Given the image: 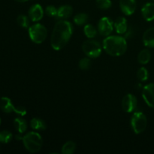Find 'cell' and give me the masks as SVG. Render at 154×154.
I'll use <instances>...</instances> for the list:
<instances>
[{
  "label": "cell",
  "instance_id": "6da1fadb",
  "mask_svg": "<svg viewBox=\"0 0 154 154\" xmlns=\"http://www.w3.org/2000/svg\"><path fill=\"white\" fill-rule=\"evenodd\" d=\"M73 32V26L67 20L58 21L55 24L51 38V45L53 49L60 51L69 42Z\"/></svg>",
  "mask_w": 154,
  "mask_h": 154
},
{
  "label": "cell",
  "instance_id": "7a4b0ae2",
  "mask_svg": "<svg viewBox=\"0 0 154 154\" xmlns=\"http://www.w3.org/2000/svg\"><path fill=\"white\" fill-rule=\"evenodd\" d=\"M103 48L107 54L112 57H120L127 50V42L121 36H108L103 41Z\"/></svg>",
  "mask_w": 154,
  "mask_h": 154
},
{
  "label": "cell",
  "instance_id": "3957f363",
  "mask_svg": "<svg viewBox=\"0 0 154 154\" xmlns=\"http://www.w3.org/2000/svg\"><path fill=\"white\" fill-rule=\"evenodd\" d=\"M25 148L30 153H37L42 147V138L38 132H30L23 137Z\"/></svg>",
  "mask_w": 154,
  "mask_h": 154
},
{
  "label": "cell",
  "instance_id": "277c9868",
  "mask_svg": "<svg viewBox=\"0 0 154 154\" xmlns=\"http://www.w3.org/2000/svg\"><path fill=\"white\" fill-rule=\"evenodd\" d=\"M29 35L32 42L35 44H41L46 39L48 30L42 24L36 23L29 28Z\"/></svg>",
  "mask_w": 154,
  "mask_h": 154
},
{
  "label": "cell",
  "instance_id": "5b68a950",
  "mask_svg": "<svg viewBox=\"0 0 154 154\" xmlns=\"http://www.w3.org/2000/svg\"><path fill=\"white\" fill-rule=\"evenodd\" d=\"M147 126V119L145 114L141 111L134 113L131 118V126L135 134H140L144 132Z\"/></svg>",
  "mask_w": 154,
  "mask_h": 154
},
{
  "label": "cell",
  "instance_id": "8992f818",
  "mask_svg": "<svg viewBox=\"0 0 154 154\" xmlns=\"http://www.w3.org/2000/svg\"><path fill=\"white\" fill-rule=\"evenodd\" d=\"M82 50L87 57L92 59L98 58L102 54L101 45L96 40L85 41L82 45Z\"/></svg>",
  "mask_w": 154,
  "mask_h": 154
},
{
  "label": "cell",
  "instance_id": "52a82bcc",
  "mask_svg": "<svg viewBox=\"0 0 154 154\" xmlns=\"http://www.w3.org/2000/svg\"><path fill=\"white\" fill-rule=\"evenodd\" d=\"M114 23L109 17H102L99 20L98 23V31L99 34L103 36H108L114 30Z\"/></svg>",
  "mask_w": 154,
  "mask_h": 154
},
{
  "label": "cell",
  "instance_id": "ba28073f",
  "mask_svg": "<svg viewBox=\"0 0 154 154\" xmlns=\"http://www.w3.org/2000/svg\"><path fill=\"white\" fill-rule=\"evenodd\" d=\"M137 99L134 95L127 94L123 97L122 100V108L126 113H132L135 111L137 107Z\"/></svg>",
  "mask_w": 154,
  "mask_h": 154
},
{
  "label": "cell",
  "instance_id": "9c48e42d",
  "mask_svg": "<svg viewBox=\"0 0 154 154\" xmlns=\"http://www.w3.org/2000/svg\"><path fill=\"white\" fill-rule=\"evenodd\" d=\"M142 97L146 104L154 109V83L144 86L142 90Z\"/></svg>",
  "mask_w": 154,
  "mask_h": 154
},
{
  "label": "cell",
  "instance_id": "30bf717a",
  "mask_svg": "<svg viewBox=\"0 0 154 154\" xmlns=\"http://www.w3.org/2000/svg\"><path fill=\"white\" fill-rule=\"evenodd\" d=\"M120 7L124 14L132 15L136 10L135 0H120Z\"/></svg>",
  "mask_w": 154,
  "mask_h": 154
},
{
  "label": "cell",
  "instance_id": "8fae6325",
  "mask_svg": "<svg viewBox=\"0 0 154 154\" xmlns=\"http://www.w3.org/2000/svg\"><path fill=\"white\" fill-rule=\"evenodd\" d=\"M44 11L42 6L39 4H35L29 10V16L30 20L33 22L41 20L43 17Z\"/></svg>",
  "mask_w": 154,
  "mask_h": 154
},
{
  "label": "cell",
  "instance_id": "7c38bea8",
  "mask_svg": "<svg viewBox=\"0 0 154 154\" xmlns=\"http://www.w3.org/2000/svg\"><path fill=\"white\" fill-rule=\"evenodd\" d=\"M141 14L146 21H152L154 20V3L147 2L141 8Z\"/></svg>",
  "mask_w": 154,
  "mask_h": 154
},
{
  "label": "cell",
  "instance_id": "4fadbf2b",
  "mask_svg": "<svg viewBox=\"0 0 154 154\" xmlns=\"http://www.w3.org/2000/svg\"><path fill=\"white\" fill-rule=\"evenodd\" d=\"M16 107L12 103L11 100L8 97H2L0 99V109L5 114H10L15 111Z\"/></svg>",
  "mask_w": 154,
  "mask_h": 154
},
{
  "label": "cell",
  "instance_id": "5bb4252c",
  "mask_svg": "<svg viewBox=\"0 0 154 154\" xmlns=\"http://www.w3.org/2000/svg\"><path fill=\"white\" fill-rule=\"evenodd\" d=\"M143 43L147 48H154V27H151L144 32Z\"/></svg>",
  "mask_w": 154,
  "mask_h": 154
},
{
  "label": "cell",
  "instance_id": "9a60e30c",
  "mask_svg": "<svg viewBox=\"0 0 154 154\" xmlns=\"http://www.w3.org/2000/svg\"><path fill=\"white\" fill-rule=\"evenodd\" d=\"M114 28H115L116 32L118 34H124L127 30V20L123 17H120L116 19L114 21Z\"/></svg>",
  "mask_w": 154,
  "mask_h": 154
},
{
  "label": "cell",
  "instance_id": "2e32d148",
  "mask_svg": "<svg viewBox=\"0 0 154 154\" xmlns=\"http://www.w3.org/2000/svg\"><path fill=\"white\" fill-rule=\"evenodd\" d=\"M14 126L20 134H22L26 131L27 123L22 117H17L14 120Z\"/></svg>",
  "mask_w": 154,
  "mask_h": 154
},
{
  "label": "cell",
  "instance_id": "e0dca14e",
  "mask_svg": "<svg viewBox=\"0 0 154 154\" xmlns=\"http://www.w3.org/2000/svg\"><path fill=\"white\" fill-rule=\"evenodd\" d=\"M73 13V8L70 5H63L58 9L57 17L62 19H67L70 17Z\"/></svg>",
  "mask_w": 154,
  "mask_h": 154
},
{
  "label": "cell",
  "instance_id": "ac0fdd59",
  "mask_svg": "<svg viewBox=\"0 0 154 154\" xmlns=\"http://www.w3.org/2000/svg\"><path fill=\"white\" fill-rule=\"evenodd\" d=\"M30 126H31L32 129L38 131L45 130L47 128L45 122L38 117H34L32 119L31 122H30Z\"/></svg>",
  "mask_w": 154,
  "mask_h": 154
},
{
  "label": "cell",
  "instance_id": "d6986e66",
  "mask_svg": "<svg viewBox=\"0 0 154 154\" xmlns=\"http://www.w3.org/2000/svg\"><path fill=\"white\" fill-rule=\"evenodd\" d=\"M151 59V54L148 49H144L139 53L138 56V63L141 65H146Z\"/></svg>",
  "mask_w": 154,
  "mask_h": 154
},
{
  "label": "cell",
  "instance_id": "ffe728a7",
  "mask_svg": "<svg viewBox=\"0 0 154 154\" xmlns=\"http://www.w3.org/2000/svg\"><path fill=\"white\" fill-rule=\"evenodd\" d=\"M76 150V144L74 141H68L62 147V153L63 154H72L75 153Z\"/></svg>",
  "mask_w": 154,
  "mask_h": 154
},
{
  "label": "cell",
  "instance_id": "44dd1931",
  "mask_svg": "<svg viewBox=\"0 0 154 154\" xmlns=\"http://www.w3.org/2000/svg\"><path fill=\"white\" fill-rule=\"evenodd\" d=\"M84 32L85 35L88 38H93L97 35V30L91 24H87V25H86L84 28Z\"/></svg>",
  "mask_w": 154,
  "mask_h": 154
},
{
  "label": "cell",
  "instance_id": "7402d4cb",
  "mask_svg": "<svg viewBox=\"0 0 154 154\" xmlns=\"http://www.w3.org/2000/svg\"><path fill=\"white\" fill-rule=\"evenodd\" d=\"M88 20V15L85 13H80L74 17V22L78 26H83Z\"/></svg>",
  "mask_w": 154,
  "mask_h": 154
},
{
  "label": "cell",
  "instance_id": "603a6c76",
  "mask_svg": "<svg viewBox=\"0 0 154 154\" xmlns=\"http://www.w3.org/2000/svg\"><path fill=\"white\" fill-rule=\"evenodd\" d=\"M12 138H13V135L9 131L3 130L0 132V143L8 144L11 141Z\"/></svg>",
  "mask_w": 154,
  "mask_h": 154
},
{
  "label": "cell",
  "instance_id": "cb8c5ba5",
  "mask_svg": "<svg viewBox=\"0 0 154 154\" xmlns=\"http://www.w3.org/2000/svg\"><path fill=\"white\" fill-rule=\"evenodd\" d=\"M17 24L20 27L24 29H26L29 26V19L27 16L23 14H20L17 18Z\"/></svg>",
  "mask_w": 154,
  "mask_h": 154
},
{
  "label": "cell",
  "instance_id": "d4e9b609",
  "mask_svg": "<svg viewBox=\"0 0 154 154\" xmlns=\"http://www.w3.org/2000/svg\"><path fill=\"white\" fill-rule=\"evenodd\" d=\"M137 78L141 81H147L149 78V73L147 69L144 67L140 68L137 72Z\"/></svg>",
  "mask_w": 154,
  "mask_h": 154
},
{
  "label": "cell",
  "instance_id": "484cf974",
  "mask_svg": "<svg viewBox=\"0 0 154 154\" xmlns=\"http://www.w3.org/2000/svg\"><path fill=\"white\" fill-rule=\"evenodd\" d=\"M96 4L99 9L106 10L111 7L112 3L111 0H96Z\"/></svg>",
  "mask_w": 154,
  "mask_h": 154
},
{
  "label": "cell",
  "instance_id": "4316f807",
  "mask_svg": "<svg viewBox=\"0 0 154 154\" xmlns=\"http://www.w3.org/2000/svg\"><path fill=\"white\" fill-rule=\"evenodd\" d=\"M91 66V60L90 57H85L80 60L79 62V67L81 70H87Z\"/></svg>",
  "mask_w": 154,
  "mask_h": 154
},
{
  "label": "cell",
  "instance_id": "83f0119b",
  "mask_svg": "<svg viewBox=\"0 0 154 154\" xmlns=\"http://www.w3.org/2000/svg\"><path fill=\"white\" fill-rule=\"evenodd\" d=\"M45 13L49 17H56L58 14V9L56 8L54 6L49 5L45 9Z\"/></svg>",
  "mask_w": 154,
  "mask_h": 154
},
{
  "label": "cell",
  "instance_id": "f1b7e54d",
  "mask_svg": "<svg viewBox=\"0 0 154 154\" xmlns=\"http://www.w3.org/2000/svg\"><path fill=\"white\" fill-rule=\"evenodd\" d=\"M14 112L20 116H24L26 114V109L23 106H18L15 108Z\"/></svg>",
  "mask_w": 154,
  "mask_h": 154
},
{
  "label": "cell",
  "instance_id": "f546056e",
  "mask_svg": "<svg viewBox=\"0 0 154 154\" xmlns=\"http://www.w3.org/2000/svg\"><path fill=\"white\" fill-rule=\"evenodd\" d=\"M14 1L17 2H27L28 0H14Z\"/></svg>",
  "mask_w": 154,
  "mask_h": 154
},
{
  "label": "cell",
  "instance_id": "4dcf8cb0",
  "mask_svg": "<svg viewBox=\"0 0 154 154\" xmlns=\"http://www.w3.org/2000/svg\"><path fill=\"white\" fill-rule=\"evenodd\" d=\"M1 122H2L1 121V118H0V125H1Z\"/></svg>",
  "mask_w": 154,
  "mask_h": 154
},
{
  "label": "cell",
  "instance_id": "1f68e13d",
  "mask_svg": "<svg viewBox=\"0 0 154 154\" xmlns=\"http://www.w3.org/2000/svg\"><path fill=\"white\" fill-rule=\"evenodd\" d=\"M153 1H154V0H153Z\"/></svg>",
  "mask_w": 154,
  "mask_h": 154
}]
</instances>
